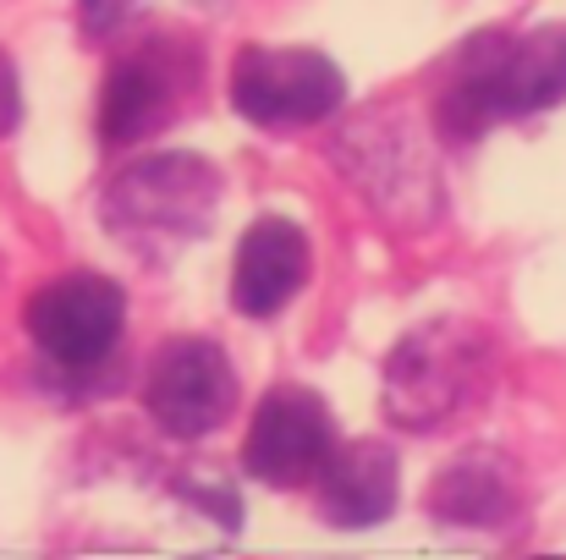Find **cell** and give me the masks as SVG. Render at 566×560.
I'll list each match as a JSON object with an SVG mask.
<instances>
[{
  "label": "cell",
  "mask_w": 566,
  "mask_h": 560,
  "mask_svg": "<svg viewBox=\"0 0 566 560\" xmlns=\"http://www.w3.org/2000/svg\"><path fill=\"white\" fill-rule=\"evenodd\" d=\"M22 325H28L33 347L61 373H105L122 330H127V297L116 281L77 270V275L39 286L22 308Z\"/></svg>",
  "instance_id": "obj_4"
},
{
  "label": "cell",
  "mask_w": 566,
  "mask_h": 560,
  "mask_svg": "<svg viewBox=\"0 0 566 560\" xmlns=\"http://www.w3.org/2000/svg\"><path fill=\"white\" fill-rule=\"evenodd\" d=\"M144 0H77V17H83V33L88 39H111Z\"/></svg>",
  "instance_id": "obj_12"
},
{
  "label": "cell",
  "mask_w": 566,
  "mask_h": 560,
  "mask_svg": "<svg viewBox=\"0 0 566 560\" xmlns=\"http://www.w3.org/2000/svg\"><path fill=\"white\" fill-rule=\"evenodd\" d=\"M429 506L446 528H501L512 517V462H501L495 451L457 456L440 473Z\"/></svg>",
  "instance_id": "obj_11"
},
{
  "label": "cell",
  "mask_w": 566,
  "mask_h": 560,
  "mask_svg": "<svg viewBox=\"0 0 566 560\" xmlns=\"http://www.w3.org/2000/svg\"><path fill=\"white\" fill-rule=\"evenodd\" d=\"M319 484V511L331 528H375L396 511V451L379 440L331 445L325 467L314 473Z\"/></svg>",
  "instance_id": "obj_10"
},
{
  "label": "cell",
  "mask_w": 566,
  "mask_h": 560,
  "mask_svg": "<svg viewBox=\"0 0 566 560\" xmlns=\"http://www.w3.org/2000/svg\"><path fill=\"white\" fill-rule=\"evenodd\" d=\"M308 281V236L281 220V214H264L242 231L237 242V264H231V303L237 314L248 319H270L281 314Z\"/></svg>",
  "instance_id": "obj_9"
},
{
  "label": "cell",
  "mask_w": 566,
  "mask_h": 560,
  "mask_svg": "<svg viewBox=\"0 0 566 560\" xmlns=\"http://www.w3.org/2000/svg\"><path fill=\"white\" fill-rule=\"evenodd\" d=\"M17 121H22V88H17V66H11L6 50H0V138H6Z\"/></svg>",
  "instance_id": "obj_13"
},
{
  "label": "cell",
  "mask_w": 566,
  "mask_h": 560,
  "mask_svg": "<svg viewBox=\"0 0 566 560\" xmlns=\"http://www.w3.org/2000/svg\"><path fill=\"white\" fill-rule=\"evenodd\" d=\"M198 88V50L182 33H155L133 44L99 94V138L105 144H138L155 127H166Z\"/></svg>",
  "instance_id": "obj_6"
},
{
  "label": "cell",
  "mask_w": 566,
  "mask_h": 560,
  "mask_svg": "<svg viewBox=\"0 0 566 560\" xmlns=\"http://www.w3.org/2000/svg\"><path fill=\"white\" fill-rule=\"evenodd\" d=\"M331 445H336L331 406L303 384H275L253 412V429L242 440V467L270 489H292V484H314Z\"/></svg>",
  "instance_id": "obj_8"
},
{
  "label": "cell",
  "mask_w": 566,
  "mask_h": 560,
  "mask_svg": "<svg viewBox=\"0 0 566 560\" xmlns=\"http://www.w3.org/2000/svg\"><path fill=\"white\" fill-rule=\"evenodd\" d=\"M144 406L171 440H198L220 429L237 406V373L231 358L209 336H177L155 352L144 379Z\"/></svg>",
  "instance_id": "obj_7"
},
{
  "label": "cell",
  "mask_w": 566,
  "mask_h": 560,
  "mask_svg": "<svg viewBox=\"0 0 566 560\" xmlns=\"http://www.w3.org/2000/svg\"><path fill=\"white\" fill-rule=\"evenodd\" d=\"M566 99V28L479 33L451 72L440 99V127L451 138H479L495 121L539 116Z\"/></svg>",
  "instance_id": "obj_1"
},
{
  "label": "cell",
  "mask_w": 566,
  "mask_h": 560,
  "mask_svg": "<svg viewBox=\"0 0 566 560\" xmlns=\"http://www.w3.org/2000/svg\"><path fill=\"white\" fill-rule=\"evenodd\" d=\"M220 203V171L198 155H155L105 187V231L138 258H171L209 231Z\"/></svg>",
  "instance_id": "obj_3"
},
{
  "label": "cell",
  "mask_w": 566,
  "mask_h": 560,
  "mask_svg": "<svg viewBox=\"0 0 566 560\" xmlns=\"http://www.w3.org/2000/svg\"><path fill=\"white\" fill-rule=\"evenodd\" d=\"M495 373V347L468 319H429L385 363V412L401 429H440L468 412Z\"/></svg>",
  "instance_id": "obj_2"
},
{
  "label": "cell",
  "mask_w": 566,
  "mask_h": 560,
  "mask_svg": "<svg viewBox=\"0 0 566 560\" xmlns=\"http://www.w3.org/2000/svg\"><path fill=\"white\" fill-rule=\"evenodd\" d=\"M342 66L319 50H270L253 44L231 61V105L264 133L314 127L342 105Z\"/></svg>",
  "instance_id": "obj_5"
}]
</instances>
